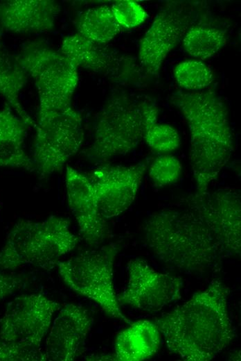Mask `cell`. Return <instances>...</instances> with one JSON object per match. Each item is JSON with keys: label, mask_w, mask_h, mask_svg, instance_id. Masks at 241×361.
I'll return each instance as SVG.
<instances>
[{"label": "cell", "mask_w": 241, "mask_h": 361, "mask_svg": "<svg viewBox=\"0 0 241 361\" xmlns=\"http://www.w3.org/2000/svg\"><path fill=\"white\" fill-rule=\"evenodd\" d=\"M65 185L69 208L80 235L89 246L100 245L107 237L108 226L98 210L87 175L66 165Z\"/></svg>", "instance_id": "cell-14"}, {"label": "cell", "mask_w": 241, "mask_h": 361, "mask_svg": "<svg viewBox=\"0 0 241 361\" xmlns=\"http://www.w3.org/2000/svg\"><path fill=\"white\" fill-rule=\"evenodd\" d=\"M231 187L195 192L183 199L215 235L228 255H240L241 198Z\"/></svg>", "instance_id": "cell-9"}, {"label": "cell", "mask_w": 241, "mask_h": 361, "mask_svg": "<svg viewBox=\"0 0 241 361\" xmlns=\"http://www.w3.org/2000/svg\"><path fill=\"white\" fill-rule=\"evenodd\" d=\"M142 237L158 260L181 271L216 267L228 255L208 227L186 207L152 213L142 225Z\"/></svg>", "instance_id": "cell-3"}, {"label": "cell", "mask_w": 241, "mask_h": 361, "mask_svg": "<svg viewBox=\"0 0 241 361\" xmlns=\"http://www.w3.org/2000/svg\"><path fill=\"white\" fill-rule=\"evenodd\" d=\"M158 115L157 104L149 98L133 99L122 93L112 96L97 114L88 156L106 160L132 152L157 122Z\"/></svg>", "instance_id": "cell-4"}, {"label": "cell", "mask_w": 241, "mask_h": 361, "mask_svg": "<svg viewBox=\"0 0 241 361\" xmlns=\"http://www.w3.org/2000/svg\"><path fill=\"white\" fill-rule=\"evenodd\" d=\"M227 42L224 31L204 25L190 27L182 38L185 51L191 56L205 60L216 54Z\"/></svg>", "instance_id": "cell-22"}, {"label": "cell", "mask_w": 241, "mask_h": 361, "mask_svg": "<svg viewBox=\"0 0 241 361\" xmlns=\"http://www.w3.org/2000/svg\"><path fill=\"white\" fill-rule=\"evenodd\" d=\"M76 28L78 34L99 44L111 41L122 28L116 20L111 7L107 5L85 10L78 19Z\"/></svg>", "instance_id": "cell-21"}, {"label": "cell", "mask_w": 241, "mask_h": 361, "mask_svg": "<svg viewBox=\"0 0 241 361\" xmlns=\"http://www.w3.org/2000/svg\"><path fill=\"white\" fill-rule=\"evenodd\" d=\"M147 170L145 162L106 165L87 175L98 210L106 220L125 212L135 201Z\"/></svg>", "instance_id": "cell-12"}, {"label": "cell", "mask_w": 241, "mask_h": 361, "mask_svg": "<svg viewBox=\"0 0 241 361\" xmlns=\"http://www.w3.org/2000/svg\"><path fill=\"white\" fill-rule=\"evenodd\" d=\"M78 238L69 221L51 215L43 221L20 219L8 232L0 250V268L33 265L50 269L73 251Z\"/></svg>", "instance_id": "cell-5"}, {"label": "cell", "mask_w": 241, "mask_h": 361, "mask_svg": "<svg viewBox=\"0 0 241 361\" xmlns=\"http://www.w3.org/2000/svg\"><path fill=\"white\" fill-rule=\"evenodd\" d=\"M170 103L180 110L188 126L189 160L196 192H206L234 151L227 107L211 90L177 91L172 94Z\"/></svg>", "instance_id": "cell-2"}, {"label": "cell", "mask_w": 241, "mask_h": 361, "mask_svg": "<svg viewBox=\"0 0 241 361\" xmlns=\"http://www.w3.org/2000/svg\"><path fill=\"white\" fill-rule=\"evenodd\" d=\"M119 246L109 244L87 251L57 266L66 285L74 292L97 303L105 313L130 324L120 309L114 284V265Z\"/></svg>", "instance_id": "cell-7"}, {"label": "cell", "mask_w": 241, "mask_h": 361, "mask_svg": "<svg viewBox=\"0 0 241 361\" xmlns=\"http://www.w3.org/2000/svg\"><path fill=\"white\" fill-rule=\"evenodd\" d=\"M111 8L116 20L122 28L137 26L148 17L145 9L134 1H116L111 5Z\"/></svg>", "instance_id": "cell-26"}, {"label": "cell", "mask_w": 241, "mask_h": 361, "mask_svg": "<svg viewBox=\"0 0 241 361\" xmlns=\"http://www.w3.org/2000/svg\"><path fill=\"white\" fill-rule=\"evenodd\" d=\"M59 309L58 303L42 294L16 297L0 321V339L28 350H42L53 315Z\"/></svg>", "instance_id": "cell-10"}, {"label": "cell", "mask_w": 241, "mask_h": 361, "mask_svg": "<svg viewBox=\"0 0 241 361\" xmlns=\"http://www.w3.org/2000/svg\"><path fill=\"white\" fill-rule=\"evenodd\" d=\"M32 161L42 178L61 170L80 149L82 119L73 107L37 119Z\"/></svg>", "instance_id": "cell-8"}, {"label": "cell", "mask_w": 241, "mask_h": 361, "mask_svg": "<svg viewBox=\"0 0 241 361\" xmlns=\"http://www.w3.org/2000/svg\"><path fill=\"white\" fill-rule=\"evenodd\" d=\"M15 56L27 76L35 81L39 96L37 119L73 107L78 68L71 60L60 51L35 42L26 44Z\"/></svg>", "instance_id": "cell-6"}, {"label": "cell", "mask_w": 241, "mask_h": 361, "mask_svg": "<svg viewBox=\"0 0 241 361\" xmlns=\"http://www.w3.org/2000/svg\"><path fill=\"white\" fill-rule=\"evenodd\" d=\"M47 360L44 350L31 351L0 339V361Z\"/></svg>", "instance_id": "cell-27"}, {"label": "cell", "mask_w": 241, "mask_h": 361, "mask_svg": "<svg viewBox=\"0 0 241 361\" xmlns=\"http://www.w3.org/2000/svg\"><path fill=\"white\" fill-rule=\"evenodd\" d=\"M161 335L155 322L136 321L116 335L111 360L141 361L150 358L159 349Z\"/></svg>", "instance_id": "cell-17"}, {"label": "cell", "mask_w": 241, "mask_h": 361, "mask_svg": "<svg viewBox=\"0 0 241 361\" xmlns=\"http://www.w3.org/2000/svg\"><path fill=\"white\" fill-rule=\"evenodd\" d=\"M0 29V95L16 114L28 125L35 127V122L22 106L19 94L27 82V75L19 65L16 56L11 54L1 40Z\"/></svg>", "instance_id": "cell-20"}, {"label": "cell", "mask_w": 241, "mask_h": 361, "mask_svg": "<svg viewBox=\"0 0 241 361\" xmlns=\"http://www.w3.org/2000/svg\"><path fill=\"white\" fill-rule=\"evenodd\" d=\"M143 140L149 147L161 153L173 151L181 144L180 135L176 128L169 124L157 122L147 131Z\"/></svg>", "instance_id": "cell-25"}, {"label": "cell", "mask_w": 241, "mask_h": 361, "mask_svg": "<svg viewBox=\"0 0 241 361\" xmlns=\"http://www.w3.org/2000/svg\"><path fill=\"white\" fill-rule=\"evenodd\" d=\"M189 20L179 10L166 9L157 14L139 47V58L147 74H159L163 61L189 28Z\"/></svg>", "instance_id": "cell-13"}, {"label": "cell", "mask_w": 241, "mask_h": 361, "mask_svg": "<svg viewBox=\"0 0 241 361\" xmlns=\"http://www.w3.org/2000/svg\"><path fill=\"white\" fill-rule=\"evenodd\" d=\"M19 285L17 278L0 273V301L11 294Z\"/></svg>", "instance_id": "cell-28"}, {"label": "cell", "mask_w": 241, "mask_h": 361, "mask_svg": "<svg viewBox=\"0 0 241 361\" xmlns=\"http://www.w3.org/2000/svg\"><path fill=\"white\" fill-rule=\"evenodd\" d=\"M150 180L157 185L163 187L177 181L182 174L180 160L172 155H162L156 158L148 169Z\"/></svg>", "instance_id": "cell-24"}, {"label": "cell", "mask_w": 241, "mask_h": 361, "mask_svg": "<svg viewBox=\"0 0 241 361\" xmlns=\"http://www.w3.org/2000/svg\"><path fill=\"white\" fill-rule=\"evenodd\" d=\"M229 289L213 280L184 304L155 321L170 352L188 361L214 358L232 341Z\"/></svg>", "instance_id": "cell-1"}, {"label": "cell", "mask_w": 241, "mask_h": 361, "mask_svg": "<svg viewBox=\"0 0 241 361\" xmlns=\"http://www.w3.org/2000/svg\"><path fill=\"white\" fill-rule=\"evenodd\" d=\"M92 326V318L83 307L68 303L55 318L45 341L47 360L71 361L81 349Z\"/></svg>", "instance_id": "cell-15"}, {"label": "cell", "mask_w": 241, "mask_h": 361, "mask_svg": "<svg viewBox=\"0 0 241 361\" xmlns=\"http://www.w3.org/2000/svg\"><path fill=\"white\" fill-rule=\"evenodd\" d=\"M28 125L8 109H0V169H34L32 159L25 151Z\"/></svg>", "instance_id": "cell-18"}, {"label": "cell", "mask_w": 241, "mask_h": 361, "mask_svg": "<svg viewBox=\"0 0 241 361\" xmlns=\"http://www.w3.org/2000/svg\"><path fill=\"white\" fill-rule=\"evenodd\" d=\"M173 74L179 86L190 92L203 90L214 79L211 69L198 60H187L178 63Z\"/></svg>", "instance_id": "cell-23"}, {"label": "cell", "mask_w": 241, "mask_h": 361, "mask_svg": "<svg viewBox=\"0 0 241 361\" xmlns=\"http://www.w3.org/2000/svg\"><path fill=\"white\" fill-rule=\"evenodd\" d=\"M127 284L118 296L120 305L143 312H157L179 299L183 286L181 278L154 270L141 258L127 264Z\"/></svg>", "instance_id": "cell-11"}, {"label": "cell", "mask_w": 241, "mask_h": 361, "mask_svg": "<svg viewBox=\"0 0 241 361\" xmlns=\"http://www.w3.org/2000/svg\"><path fill=\"white\" fill-rule=\"evenodd\" d=\"M53 0H9L0 2V29L32 34L51 31L60 12Z\"/></svg>", "instance_id": "cell-16"}, {"label": "cell", "mask_w": 241, "mask_h": 361, "mask_svg": "<svg viewBox=\"0 0 241 361\" xmlns=\"http://www.w3.org/2000/svg\"><path fill=\"white\" fill-rule=\"evenodd\" d=\"M60 51L78 68L98 72H109L117 60L114 54L102 44L91 42L78 33L63 40Z\"/></svg>", "instance_id": "cell-19"}]
</instances>
